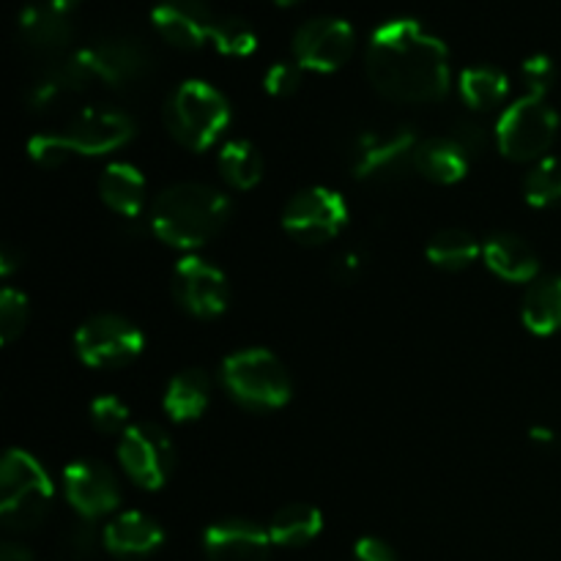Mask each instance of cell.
Wrapping results in <instances>:
<instances>
[{
  "instance_id": "cell-35",
  "label": "cell",
  "mask_w": 561,
  "mask_h": 561,
  "mask_svg": "<svg viewBox=\"0 0 561 561\" xmlns=\"http://www.w3.org/2000/svg\"><path fill=\"white\" fill-rule=\"evenodd\" d=\"M27 153L42 168H60L75 153L66 135H33L27 140Z\"/></svg>"
},
{
  "instance_id": "cell-7",
  "label": "cell",
  "mask_w": 561,
  "mask_h": 561,
  "mask_svg": "<svg viewBox=\"0 0 561 561\" xmlns=\"http://www.w3.org/2000/svg\"><path fill=\"white\" fill-rule=\"evenodd\" d=\"M416 146H420V137L409 126L362 131L351 146V170L362 181L389 184L414 168Z\"/></svg>"
},
{
  "instance_id": "cell-21",
  "label": "cell",
  "mask_w": 561,
  "mask_h": 561,
  "mask_svg": "<svg viewBox=\"0 0 561 561\" xmlns=\"http://www.w3.org/2000/svg\"><path fill=\"white\" fill-rule=\"evenodd\" d=\"M88 82H93V75L91 69H88L82 53L77 49V53H71L69 58L55 60L53 66H47V69L33 80L31 91H27V102H31V107L36 110L49 107V104L82 91Z\"/></svg>"
},
{
  "instance_id": "cell-13",
  "label": "cell",
  "mask_w": 561,
  "mask_h": 561,
  "mask_svg": "<svg viewBox=\"0 0 561 561\" xmlns=\"http://www.w3.org/2000/svg\"><path fill=\"white\" fill-rule=\"evenodd\" d=\"M91 69L93 80L107 85L124 88L142 80L153 69V55L140 38L135 36H107L99 38L91 47L80 49Z\"/></svg>"
},
{
  "instance_id": "cell-37",
  "label": "cell",
  "mask_w": 561,
  "mask_h": 561,
  "mask_svg": "<svg viewBox=\"0 0 561 561\" xmlns=\"http://www.w3.org/2000/svg\"><path fill=\"white\" fill-rule=\"evenodd\" d=\"M520 75H524L526 88L529 93H537V96H548L553 85V77H557V69H553V60L548 55H531V58L524 60L520 66Z\"/></svg>"
},
{
  "instance_id": "cell-23",
  "label": "cell",
  "mask_w": 561,
  "mask_h": 561,
  "mask_svg": "<svg viewBox=\"0 0 561 561\" xmlns=\"http://www.w3.org/2000/svg\"><path fill=\"white\" fill-rule=\"evenodd\" d=\"M99 195H102L104 206L113 208L115 214L135 219L146 206V179L135 164L113 162L104 168L102 179H99Z\"/></svg>"
},
{
  "instance_id": "cell-18",
  "label": "cell",
  "mask_w": 561,
  "mask_h": 561,
  "mask_svg": "<svg viewBox=\"0 0 561 561\" xmlns=\"http://www.w3.org/2000/svg\"><path fill=\"white\" fill-rule=\"evenodd\" d=\"M164 542L162 526L142 513H124L102 531V546L118 559H142L159 551Z\"/></svg>"
},
{
  "instance_id": "cell-31",
  "label": "cell",
  "mask_w": 561,
  "mask_h": 561,
  "mask_svg": "<svg viewBox=\"0 0 561 561\" xmlns=\"http://www.w3.org/2000/svg\"><path fill=\"white\" fill-rule=\"evenodd\" d=\"M211 42L228 58H247L257 49V33L241 16H222V20H217Z\"/></svg>"
},
{
  "instance_id": "cell-43",
  "label": "cell",
  "mask_w": 561,
  "mask_h": 561,
  "mask_svg": "<svg viewBox=\"0 0 561 561\" xmlns=\"http://www.w3.org/2000/svg\"><path fill=\"white\" fill-rule=\"evenodd\" d=\"M49 5H55L58 11H64V14H71V11L80 5V0H47Z\"/></svg>"
},
{
  "instance_id": "cell-30",
  "label": "cell",
  "mask_w": 561,
  "mask_h": 561,
  "mask_svg": "<svg viewBox=\"0 0 561 561\" xmlns=\"http://www.w3.org/2000/svg\"><path fill=\"white\" fill-rule=\"evenodd\" d=\"M526 203L535 208H551L561 203V157H546L531 168L524 184Z\"/></svg>"
},
{
  "instance_id": "cell-14",
  "label": "cell",
  "mask_w": 561,
  "mask_h": 561,
  "mask_svg": "<svg viewBox=\"0 0 561 561\" xmlns=\"http://www.w3.org/2000/svg\"><path fill=\"white\" fill-rule=\"evenodd\" d=\"M64 488L71 510L82 520H96L121 504V488L113 471L91 458L71 460L64 469Z\"/></svg>"
},
{
  "instance_id": "cell-10",
  "label": "cell",
  "mask_w": 561,
  "mask_h": 561,
  "mask_svg": "<svg viewBox=\"0 0 561 561\" xmlns=\"http://www.w3.org/2000/svg\"><path fill=\"white\" fill-rule=\"evenodd\" d=\"M118 460L135 485L142 491H159L175 466V449L162 427L140 422L121 436Z\"/></svg>"
},
{
  "instance_id": "cell-33",
  "label": "cell",
  "mask_w": 561,
  "mask_h": 561,
  "mask_svg": "<svg viewBox=\"0 0 561 561\" xmlns=\"http://www.w3.org/2000/svg\"><path fill=\"white\" fill-rule=\"evenodd\" d=\"M91 422L99 433H121L124 436L129 431V409H126L124 400H118L115 394H102L91 403Z\"/></svg>"
},
{
  "instance_id": "cell-11",
  "label": "cell",
  "mask_w": 561,
  "mask_h": 561,
  "mask_svg": "<svg viewBox=\"0 0 561 561\" xmlns=\"http://www.w3.org/2000/svg\"><path fill=\"white\" fill-rule=\"evenodd\" d=\"M354 27L340 16H316L305 22L294 36V60L307 71L329 75L348 64L354 53Z\"/></svg>"
},
{
  "instance_id": "cell-2",
  "label": "cell",
  "mask_w": 561,
  "mask_h": 561,
  "mask_svg": "<svg viewBox=\"0 0 561 561\" xmlns=\"http://www.w3.org/2000/svg\"><path fill=\"white\" fill-rule=\"evenodd\" d=\"M230 211L233 206H230L228 195L219 192L217 186L184 181V184L168 186L157 197L151 211V228L168 247L197 250L217 233H222Z\"/></svg>"
},
{
  "instance_id": "cell-26",
  "label": "cell",
  "mask_w": 561,
  "mask_h": 561,
  "mask_svg": "<svg viewBox=\"0 0 561 561\" xmlns=\"http://www.w3.org/2000/svg\"><path fill=\"white\" fill-rule=\"evenodd\" d=\"M323 529L321 510L312 504H288L268 520V537L279 548H301L316 540Z\"/></svg>"
},
{
  "instance_id": "cell-41",
  "label": "cell",
  "mask_w": 561,
  "mask_h": 561,
  "mask_svg": "<svg viewBox=\"0 0 561 561\" xmlns=\"http://www.w3.org/2000/svg\"><path fill=\"white\" fill-rule=\"evenodd\" d=\"M356 272H359V255H343V257H340V263H337V277L340 279H345V283H348V279L354 277Z\"/></svg>"
},
{
  "instance_id": "cell-44",
  "label": "cell",
  "mask_w": 561,
  "mask_h": 561,
  "mask_svg": "<svg viewBox=\"0 0 561 561\" xmlns=\"http://www.w3.org/2000/svg\"><path fill=\"white\" fill-rule=\"evenodd\" d=\"M274 3H277V5H296V3H301V0H274Z\"/></svg>"
},
{
  "instance_id": "cell-39",
  "label": "cell",
  "mask_w": 561,
  "mask_h": 561,
  "mask_svg": "<svg viewBox=\"0 0 561 561\" xmlns=\"http://www.w3.org/2000/svg\"><path fill=\"white\" fill-rule=\"evenodd\" d=\"M354 561H398V553L378 537H362L354 546Z\"/></svg>"
},
{
  "instance_id": "cell-32",
  "label": "cell",
  "mask_w": 561,
  "mask_h": 561,
  "mask_svg": "<svg viewBox=\"0 0 561 561\" xmlns=\"http://www.w3.org/2000/svg\"><path fill=\"white\" fill-rule=\"evenodd\" d=\"M27 323V296L16 288H3L0 294V340L11 345Z\"/></svg>"
},
{
  "instance_id": "cell-3",
  "label": "cell",
  "mask_w": 561,
  "mask_h": 561,
  "mask_svg": "<svg viewBox=\"0 0 561 561\" xmlns=\"http://www.w3.org/2000/svg\"><path fill=\"white\" fill-rule=\"evenodd\" d=\"M230 124V104L222 91L203 80H186L164 102V126L190 151H206Z\"/></svg>"
},
{
  "instance_id": "cell-29",
  "label": "cell",
  "mask_w": 561,
  "mask_h": 561,
  "mask_svg": "<svg viewBox=\"0 0 561 561\" xmlns=\"http://www.w3.org/2000/svg\"><path fill=\"white\" fill-rule=\"evenodd\" d=\"M219 173L233 190H252L263 179V157L247 140H233L219 151Z\"/></svg>"
},
{
  "instance_id": "cell-40",
  "label": "cell",
  "mask_w": 561,
  "mask_h": 561,
  "mask_svg": "<svg viewBox=\"0 0 561 561\" xmlns=\"http://www.w3.org/2000/svg\"><path fill=\"white\" fill-rule=\"evenodd\" d=\"M0 561H33V557L25 546H20V542H3V548H0Z\"/></svg>"
},
{
  "instance_id": "cell-15",
  "label": "cell",
  "mask_w": 561,
  "mask_h": 561,
  "mask_svg": "<svg viewBox=\"0 0 561 561\" xmlns=\"http://www.w3.org/2000/svg\"><path fill=\"white\" fill-rule=\"evenodd\" d=\"M159 36L179 49H201L211 42L217 16L206 0H159L151 11Z\"/></svg>"
},
{
  "instance_id": "cell-5",
  "label": "cell",
  "mask_w": 561,
  "mask_h": 561,
  "mask_svg": "<svg viewBox=\"0 0 561 561\" xmlns=\"http://www.w3.org/2000/svg\"><path fill=\"white\" fill-rule=\"evenodd\" d=\"M222 383L230 398L250 411L283 409L290 400V376L266 348H244L222 362Z\"/></svg>"
},
{
  "instance_id": "cell-16",
  "label": "cell",
  "mask_w": 561,
  "mask_h": 561,
  "mask_svg": "<svg viewBox=\"0 0 561 561\" xmlns=\"http://www.w3.org/2000/svg\"><path fill=\"white\" fill-rule=\"evenodd\" d=\"M64 135L80 157H102V153L126 146L135 135V124L129 115L118 113V110L88 107L71 118Z\"/></svg>"
},
{
  "instance_id": "cell-42",
  "label": "cell",
  "mask_w": 561,
  "mask_h": 561,
  "mask_svg": "<svg viewBox=\"0 0 561 561\" xmlns=\"http://www.w3.org/2000/svg\"><path fill=\"white\" fill-rule=\"evenodd\" d=\"M531 438L540 444H553V431H548V427H531Z\"/></svg>"
},
{
  "instance_id": "cell-24",
  "label": "cell",
  "mask_w": 561,
  "mask_h": 561,
  "mask_svg": "<svg viewBox=\"0 0 561 561\" xmlns=\"http://www.w3.org/2000/svg\"><path fill=\"white\" fill-rule=\"evenodd\" d=\"M208 403H211V381L203 370L190 367V370L179 373L173 381L168 383L164 392V414L173 422H195L206 414Z\"/></svg>"
},
{
  "instance_id": "cell-22",
  "label": "cell",
  "mask_w": 561,
  "mask_h": 561,
  "mask_svg": "<svg viewBox=\"0 0 561 561\" xmlns=\"http://www.w3.org/2000/svg\"><path fill=\"white\" fill-rule=\"evenodd\" d=\"M471 157L453 140V137H431L420 140L414 153L416 173L425 175L433 184H458L469 173Z\"/></svg>"
},
{
  "instance_id": "cell-8",
  "label": "cell",
  "mask_w": 561,
  "mask_h": 561,
  "mask_svg": "<svg viewBox=\"0 0 561 561\" xmlns=\"http://www.w3.org/2000/svg\"><path fill=\"white\" fill-rule=\"evenodd\" d=\"M345 225H348V206L340 192L327 186L296 192L283 211L285 233L307 247H321L337 239Z\"/></svg>"
},
{
  "instance_id": "cell-12",
  "label": "cell",
  "mask_w": 561,
  "mask_h": 561,
  "mask_svg": "<svg viewBox=\"0 0 561 561\" xmlns=\"http://www.w3.org/2000/svg\"><path fill=\"white\" fill-rule=\"evenodd\" d=\"M175 301L195 318H217L228 310V277L208 261L195 255L181 257L173 268Z\"/></svg>"
},
{
  "instance_id": "cell-38",
  "label": "cell",
  "mask_w": 561,
  "mask_h": 561,
  "mask_svg": "<svg viewBox=\"0 0 561 561\" xmlns=\"http://www.w3.org/2000/svg\"><path fill=\"white\" fill-rule=\"evenodd\" d=\"M449 137H453V140L458 142L466 153H469V157H477V153L485 148V135H482L480 124H474V121H469V118H460L458 124H455L453 135Z\"/></svg>"
},
{
  "instance_id": "cell-34",
  "label": "cell",
  "mask_w": 561,
  "mask_h": 561,
  "mask_svg": "<svg viewBox=\"0 0 561 561\" xmlns=\"http://www.w3.org/2000/svg\"><path fill=\"white\" fill-rule=\"evenodd\" d=\"M99 551V535L93 529V520H77L60 542L64 561H93Z\"/></svg>"
},
{
  "instance_id": "cell-19",
  "label": "cell",
  "mask_w": 561,
  "mask_h": 561,
  "mask_svg": "<svg viewBox=\"0 0 561 561\" xmlns=\"http://www.w3.org/2000/svg\"><path fill=\"white\" fill-rule=\"evenodd\" d=\"M482 257H485V266L504 283L526 285L535 283L537 274H540L537 252L520 236L513 233L491 236L485 247H482Z\"/></svg>"
},
{
  "instance_id": "cell-20",
  "label": "cell",
  "mask_w": 561,
  "mask_h": 561,
  "mask_svg": "<svg viewBox=\"0 0 561 561\" xmlns=\"http://www.w3.org/2000/svg\"><path fill=\"white\" fill-rule=\"evenodd\" d=\"M16 27H20L22 42L31 49H36V53H60L75 38V27H71L69 14L49 5L47 0L25 5L20 11Z\"/></svg>"
},
{
  "instance_id": "cell-1",
  "label": "cell",
  "mask_w": 561,
  "mask_h": 561,
  "mask_svg": "<svg viewBox=\"0 0 561 561\" xmlns=\"http://www.w3.org/2000/svg\"><path fill=\"white\" fill-rule=\"evenodd\" d=\"M367 77L381 96L400 104H431L449 93V49L416 20H389L367 44Z\"/></svg>"
},
{
  "instance_id": "cell-9",
  "label": "cell",
  "mask_w": 561,
  "mask_h": 561,
  "mask_svg": "<svg viewBox=\"0 0 561 561\" xmlns=\"http://www.w3.org/2000/svg\"><path fill=\"white\" fill-rule=\"evenodd\" d=\"M142 345H146V337L140 329L126 318L110 316V312L88 318L75 334L80 362L88 367H99V370L129 365L142 354Z\"/></svg>"
},
{
  "instance_id": "cell-4",
  "label": "cell",
  "mask_w": 561,
  "mask_h": 561,
  "mask_svg": "<svg viewBox=\"0 0 561 561\" xmlns=\"http://www.w3.org/2000/svg\"><path fill=\"white\" fill-rule=\"evenodd\" d=\"M55 488L44 466L25 449H9L0 466V518L9 529H36L49 513Z\"/></svg>"
},
{
  "instance_id": "cell-28",
  "label": "cell",
  "mask_w": 561,
  "mask_h": 561,
  "mask_svg": "<svg viewBox=\"0 0 561 561\" xmlns=\"http://www.w3.org/2000/svg\"><path fill=\"white\" fill-rule=\"evenodd\" d=\"M510 93V80L493 66H469L460 71V96L469 107L491 110L504 102Z\"/></svg>"
},
{
  "instance_id": "cell-17",
  "label": "cell",
  "mask_w": 561,
  "mask_h": 561,
  "mask_svg": "<svg viewBox=\"0 0 561 561\" xmlns=\"http://www.w3.org/2000/svg\"><path fill=\"white\" fill-rule=\"evenodd\" d=\"M272 546L268 529L250 520H222L208 526L203 535V551L208 561H268Z\"/></svg>"
},
{
  "instance_id": "cell-6",
  "label": "cell",
  "mask_w": 561,
  "mask_h": 561,
  "mask_svg": "<svg viewBox=\"0 0 561 561\" xmlns=\"http://www.w3.org/2000/svg\"><path fill=\"white\" fill-rule=\"evenodd\" d=\"M559 135V115L546 96L526 93L496 121V146L513 162L546 159Z\"/></svg>"
},
{
  "instance_id": "cell-36",
  "label": "cell",
  "mask_w": 561,
  "mask_h": 561,
  "mask_svg": "<svg viewBox=\"0 0 561 561\" xmlns=\"http://www.w3.org/2000/svg\"><path fill=\"white\" fill-rule=\"evenodd\" d=\"M301 66L299 64H288V60H279V64L268 66V71L263 75V88L266 93L272 96L285 99V96H294L301 85Z\"/></svg>"
},
{
  "instance_id": "cell-27",
  "label": "cell",
  "mask_w": 561,
  "mask_h": 561,
  "mask_svg": "<svg viewBox=\"0 0 561 561\" xmlns=\"http://www.w3.org/2000/svg\"><path fill=\"white\" fill-rule=\"evenodd\" d=\"M482 247L469 230L460 228H444L438 230L436 236H431L425 247L427 261L436 268H444V272H460V268H469L471 263L480 257Z\"/></svg>"
},
{
  "instance_id": "cell-25",
  "label": "cell",
  "mask_w": 561,
  "mask_h": 561,
  "mask_svg": "<svg viewBox=\"0 0 561 561\" xmlns=\"http://www.w3.org/2000/svg\"><path fill=\"white\" fill-rule=\"evenodd\" d=\"M520 321L537 337H548L561 329V277H542L529 285L520 305Z\"/></svg>"
}]
</instances>
